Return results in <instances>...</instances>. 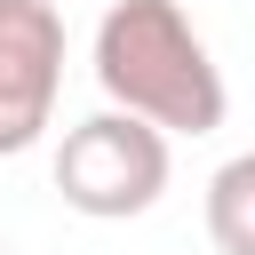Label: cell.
<instances>
[{
  "mask_svg": "<svg viewBox=\"0 0 255 255\" xmlns=\"http://www.w3.org/2000/svg\"><path fill=\"white\" fill-rule=\"evenodd\" d=\"M96 88L112 112H135L159 135H215L231 112L183 0H112L96 16Z\"/></svg>",
  "mask_w": 255,
  "mask_h": 255,
  "instance_id": "obj_1",
  "label": "cell"
},
{
  "mask_svg": "<svg viewBox=\"0 0 255 255\" xmlns=\"http://www.w3.org/2000/svg\"><path fill=\"white\" fill-rule=\"evenodd\" d=\"M167 167H175L167 135L135 112H112V104L72 120L64 143H56V191H64L72 215H96V223H128V215L159 207Z\"/></svg>",
  "mask_w": 255,
  "mask_h": 255,
  "instance_id": "obj_2",
  "label": "cell"
},
{
  "mask_svg": "<svg viewBox=\"0 0 255 255\" xmlns=\"http://www.w3.org/2000/svg\"><path fill=\"white\" fill-rule=\"evenodd\" d=\"M207 239L215 255H255V151H231L207 175Z\"/></svg>",
  "mask_w": 255,
  "mask_h": 255,
  "instance_id": "obj_4",
  "label": "cell"
},
{
  "mask_svg": "<svg viewBox=\"0 0 255 255\" xmlns=\"http://www.w3.org/2000/svg\"><path fill=\"white\" fill-rule=\"evenodd\" d=\"M56 88H64L56 0H0V151H32L48 135Z\"/></svg>",
  "mask_w": 255,
  "mask_h": 255,
  "instance_id": "obj_3",
  "label": "cell"
}]
</instances>
